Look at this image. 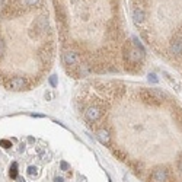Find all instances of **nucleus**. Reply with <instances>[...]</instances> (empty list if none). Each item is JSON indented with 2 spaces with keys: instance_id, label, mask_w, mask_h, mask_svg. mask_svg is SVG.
Wrapping results in <instances>:
<instances>
[{
  "instance_id": "obj_1",
  "label": "nucleus",
  "mask_w": 182,
  "mask_h": 182,
  "mask_svg": "<svg viewBox=\"0 0 182 182\" xmlns=\"http://www.w3.org/2000/svg\"><path fill=\"white\" fill-rule=\"evenodd\" d=\"M146 57L144 48H137L134 47L133 42L127 41L123 45V58L125 69L130 72H137L138 69H141V61Z\"/></svg>"
},
{
  "instance_id": "obj_2",
  "label": "nucleus",
  "mask_w": 182,
  "mask_h": 182,
  "mask_svg": "<svg viewBox=\"0 0 182 182\" xmlns=\"http://www.w3.org/2000/svg\"><path fill=\"white\" fill-rule=\"evenodd\" d=\"M140 98H141V101L144 102V103H147V105L157 106L160 103H163V101H165V93L157 90V89H141V90H140Z\"/></svg>"
},
{
  "instance_id": "obj_3",
  "label": "nucleus",
  "mask_w": 182,
  "mask_h": 182,
  "mask_svg": "<svg viewBox=\"0 0 182 182\" xmlns=\"http://www.w3.org/2000/svg\"><path fill=\"white\" fill-rule=\"evenodd\" d=\"M48 26H50V23H48V15H41V16H38L35 21L32 22V26L29 29V36L31 38H39V36H42L47 34V31H48Z\"/></svg>"
},
{
  "instance_id": "obj_4",
  "label": "nucleus",
  "mask_w": 182,
  "mask_h": 182,
  "mask_svg": "<svg viewBox=\"0 0 182 182\" xmlns=\"http://www.w3.org/2000/svg\"><path fill=\"white\" fill-rule=\"evenodd\" d=\"M52 57H54V44L52 41H48L47 44H44L42 47L38 51V58L41 60V63L44 66H47V69L50 67L51 61H52Z\"/></svg>"
},
{
  "instance_id": "obj_5",
  "label": "nucleus",
  "mask_w": 182,
  "mask_h": 182,
  "mask_svg": "<svg viewBox=\"0 0 182 182\" xmlns=\"http://www.w3.org/2000/svg\"><path fill=\"white\" fill-rule=\"evenodd\" d=\"M5 86L9 89V90H28L29 87V83L28 80L25 79V77H10V79L7 80L6 83H5Z\"/></svg>"
},
{
  "instance_id": "obj_6",
  "label": "nucleus",
  "mask_w": 182,
  "mask_h": 182,
  "mask_svg": "<svg viewBox=\"0 0 182 182\" xmlns=\"http://www.w3.org/2000/svg\"><path fill=\"white\" fill-rule=\"evenodd\" d=\"M103 115V109L99 105H90L87 106L86 111H85V118H86L89 123H96L99 121Z\"/></svg>"
},
{
  "instance_id": "obj_7",
  "label": "nucleus",
  "mask_w": 182,
  "mask_h": 182,
  "mask_svg": "<svg viewBox=\"0 0 182 182\" xmlns=\"http://www.w3.org/2000/svg\"><path fill=\"white\" fill-rule=\"evenodd\" d=\"M169 52L172 56H175V57L182 56V35L175 34V36L172 38V41L169 44Z\"/></svg>"
},
{
  "instance_id": "obj_8",
  "label": "nucleus",
  "mask_w": 182,
  "mask_h": 182,
  "mask_svg": "<svg viewBox=\"0 0 182 182\" xmlns=\"http://www.w3.org/2000/svg\"><path fill=\"white\" fill-rule=\"evenodd\" d=\"M150 182H170L169 170L166 167H156L150 176Z\"/></svg>"
},
{
  "instance_id": "obj_9",
  "label": "nucleus",
  "mask_w": 182,
  "mask_h": 182,
  "mask_svg": "<svg viewBox=\"0 0 182 182\" xmlns=\"http://www.w3.org/2000/svg\"><path fill=\"white\" fill-rule=\"evenodd\" d=\"M54 9H56V18H57L58 25H66L67 22V13L66 9L61 3H58V0H54Z\"/></svg>"
},
{
  "instance_id": "obj_10",
  "label": "nucleus",
  "mask_w": 182,
  "mask_h": 182,
  "mask_svg": "<svg viewBox=\"0 0 182 182\" xmlns=\"http://www.w3.org/2000/svg\"><path fill=\"white\" fill-rule=\"evenodd\" d=\"M133 19L136 22V25H140L143 23L146 19V12L143 6H134V10H133Z\"/></svg>"
},
{
  "instance_id": "obj_11",
  "label": "nucleus",
  "mask_w": 182,
  "mask_h": 182,
  "mask_svg": "<svg viewBox=\"0 0 182 182\" xmlns=\"http://www.w3.org/2000/svg\"><path fill=\"white\" fill-rule=\"evenodd\" d=\"M98 140L101 141L102 144L105 146H111V134H109L108 130H105V128H102V130L98 131Z\"/></svg>"
},
{
  "instance_id": "obj_12",
  "label": "nucleus",
  "mask_w": 182,
  "mask_h": 182,
  "mask_svg": "<svg viewBox=\"0 0 182 182\" xmlns=\"http://www.w3.org/2000/svg\"><path fill=\"white\" fill-rule=\"evenodd\" d=\"M9 175H10V178H12V179H16V178H18V163H16V162H13V163L10 165Z\"/></svg>"
},
{
  "instance_id": "obj_13",
  "label": "nucleus",
  "mask_w": 182,
  "mask_h": 182,
  "mask_svg": "<svg viewBox=\"0 0 182 182\" xmlns=\"http://www.w3.org/2000/svg\"><path fill=\"white\" fill-rule=\"evenodd\" d=\"M41 0H22V5L26 7H34V6H38Z\"/></svg>"
},
{
  "instance_id": "obj_14",
  "label": "nucleus",
  "mask_w": 182,
  "mask_h": 182,
  "mask_svg": "<svg viewBox=\"0 0 182 182\" xmlns=\"http://www.w3.org/2000/svg\"><path fill=\"white\" fill-rule=\"evenodd\" d=\"M114 154H115L120 160H125V159H127V154H125L124 152H121L120 149H114Z\"/></svg>"
},
{
  "instance_id": "obj_15",
  "label": "nucleus",
  "mask_w": 182,
  "mask_h": 182,
  "mask_svg": "<svg viewBox=\"0 0 182 182\" xmlns=\"http://www.w3.org/2000/svg\"><path fill=\"white\" fill-rule=\"evenodd\" d=\"M28 175L29 176H36V175H38V167L36 166H29L28 167Z\"/></svg>"
},
{
  "instance_id": "obj_16",
  "label": "nucleus",
  "mask_w": 182,
  "mask_h": 182,
  "mask_svg": "<svg viewBox=\"0 0 182 182\" xmlns=\"http://www.w3.org/2000/svg\"><path fill=\"white\" fill-rule=\"evenodd\" d=\"M0 146L2 147H5V149H10L12 147V141H9V140H0Z\"/></svg>"
},
{
  "instance_id": "obj_17",
  "label": "nucleus",
  "mask_w": 182,
  "mask_h": 182,
  "mask_svg": "<svg viewBox=\"0 0 182 182\" xmlns=\"http://www.w3.org/2000/svg\"><path fill=\"white\" fill-rule=\"evenodd\" d=\"M5 51H6V47H5V41L0 38V60L3 58V56H5Z\"/></svg>"
},
{
  "instance_id": "obj_18",
  "label": "nucleus",
  "mask_w": 182,
  "mask_h": 182,
  "mask_svg": "<svg viewBox=\"0 0 182 182\" xmlns=\"http://www.w3.org/2000/svg\"><path fill=\"white\" fill-rule=\"evenodd\" d=\"M60 169L64 170V172H67V170L70 169V165H69L67 162H64V160H61V162H60Z\"/></svg>"
},
{
  "instance_id": "obj_19",
  "label": "nucleus",
  "mask_w": 182,
  "mask_h": 182,
  "mask_svg": "<svg viewBox=\"0 0 182 182\" xmlns=\"http://www.w3.org/2000/svg\"><path fill=\"white\" fill-rule=\"evenodd\" d=\"M48 80H50V85L52 87L57 86V76H54V74H52V76H50V79H48Z\"/></svg>"
},
{
  "instance_id": "obj_20",
  "label": "nucleus",
  "mask_w": 182,
  "mask_h": 182,
  "mask_svg": "<svg viewBox=\"0 0 182 182\" xmlns=\"http://www.w3.org/2000/svg\"><path fill=\"white\" fill-rule=\"evenodd\" d=\"M149 80H150V82H153V83H157V82H159L157 76H156L154 73H150V74H149Z\"/></svg>"
},
{
  "instance_id": "obj_21",
  "label": "nucleus",
  "mask_w": 182,
  "mask_h": 182,
  "mask_svg": "<svg viewBox=\"0 0 182 182\" xmlns=\"http://www.w3.org/2000/svg\"><path fill=\"white\" fill-rule=\"evenodd\" d=\"M178 170H179V172L182 174V159L178 160Z\"/></svg>"
},
{
  "instance_id": "obj_22",
  "label": "nucleus",
  "mask_w": 182,
  "mask_h": 182,
  "mask_svg": "<svg viewBox=\"0 0 182 182\" xmlns=\"http://www.w3.org/2000/svg\"><path fill=\"white\" fill-rule=\"evenodd\" d=\"M54 182H63V178H61V176H56V178H54Z\"/></svg>"
},
{
  "instance_id": "obj_23",
  "label": "nucleus",
  "mask_w": 182,
  "mask_h": 182,
  "mask_svg": "<svg viewBox=\"0 0 182 182\" xmlns=\"http://www.w3.org/2000/svg\"><path fill=\"white\" fill-rule=\"evenodd\" d=\"M51 98H52V95H51V93H45V99H48V101H50Z\"/></svg>"
},
{
  "instance_id": "obj_24",
  "label": "nucleus",
  "mask_w": 182,
  "mask_h": 182,
  "mask_svg": "<svg viewBox=\"0 0 182 182\" xmlns=\"http://www.w3.org/2000/svg\"><path fill=\"white\" fill-rule=\"evenodd\" d=\"M18 182H25V179L23 178H18Z\"/></svg>"
}]
</instances>
